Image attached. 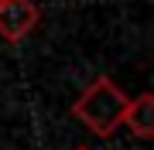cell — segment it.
Here are the masks:
<instances>
[{
    "mask_svg": "<svg viewBox=\"0 0 154 150\" xmlns=\"http://www.w3.org/2000/svg\"><path fill=\"white\" fill-rule=\"evenodd\" d=\"M0 4H7V0H0Z\"/></svg>",
    "mask_w": 154,
    "mask_h": 150,
    "instance_id": "obj_5",
    "label": "cell"
},
{
    "mask_svg": "<svg viewBox=\"0 0 154 150\" xmlns=\"http://www.w3.org/2000/svg\"><path fill=\"white\" fill-rule=\"evenodd\" d=\"M75 150H89V147H75Z\"/></svg>",
    "mask_w": 154,
    "mask_h": 150,
    "instance_id": "obj_4",
    "label": "cell"
},
{
    "mask_svg": "<svg viewBox=\"0 0 154 150\" xmlns=\"http://www.w3.org/2000/svg\"><path fill=\"white\" fill-rule=\"evenodd\" d=\"M127 92L113 82L110 75H99L79 92V99L72 102V116H75L89 133L96 137H113V130L120 126L123 109H127Z\"/></svg>",
    "mask_w": 154,
    "mask_h": 150,
    "instance_id": "obj_1",
    "label": "cell"
},
{
    "mask_svg": "<svg viewBox=\"0 0 154 150\" xmlns=\"http://www.w3.org/2000/svg\"><path fill=\"white\" fill-rule=\"evenodd\" d=\"M38 28V7L34 0H7L0 4V38L4 41H24Z\"/></svg>",
    "mask_w": 154,
    "mask_h": 150,
    "instance_id": "obj_2",
    "label": "cell"
},
{
    "mask_svg": "<svg viewBox=\"0 0 154 150\" xmlns=\"http://www.w3.org/2000/svg\"><path fill=\"white\" fill-rule=\"evenodd\" d=\"M120 126H127L137 140H151L154 137V96L151 92H140L137 99L127 102Z\"/></svg>",
    "mask_w": 154,
    "mask_h": 150,
    "instance_id": "obj_3",
    "label": "cell"
}]
</instances>
